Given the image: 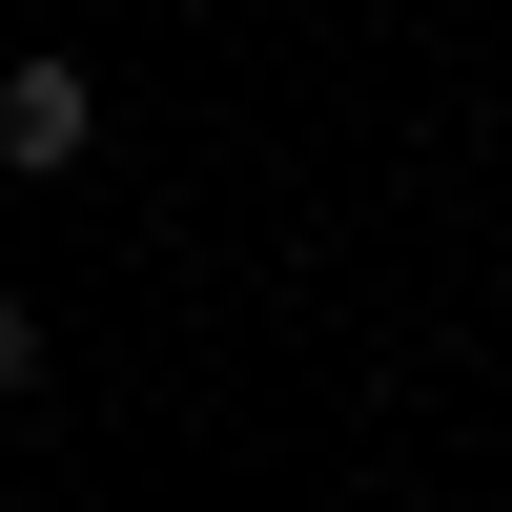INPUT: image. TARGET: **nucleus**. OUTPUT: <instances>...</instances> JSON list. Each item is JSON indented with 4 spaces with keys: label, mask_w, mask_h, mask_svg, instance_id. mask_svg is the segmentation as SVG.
<instances>
[{
    "label": "nucleus",
    "mask_w": 512,
    "mask_h": 512,
    "mask_svg": "<svg viewBox=\"0 0 512 512\" xmlns=\"http://www.w3.org/2000/svg\"><path fill=\"white\" fill-rule=\"evenodd\" d=\"M0 390H41V308H21V287H0Z\"/></svg>",
    "instance_id": "nucleus-2"
},
{
    "label": "nucleus",
    "mask_w": 512,
    "mask_h": 512,
    "mask_svg": "<svg viewBox=\"0 0 512 512\" xmlns=\"http://www.w3.org/2000/svg\"><path fill=\"white\" fill-rule=\"evenodd\" d=\"M82 144H103L82 62H0V164H21V185H82Z\"/></svg>",
    "instance_id": "nucleus-1"
}]
</instances>
